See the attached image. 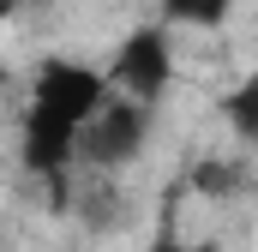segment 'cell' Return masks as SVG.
Instances as JSON below:
<instances>
[{"instance_id":"5","label":"cell","mask_w":258,"mask_h":252,"mask_svg":"<svg viewBox=\"0 0 258 252\" xmlns=\"http://www.w3.org/2000/svg\"><path fill=\"white\" fill-rule=\"evenodd\" d=\"M222 126H228L246 150H258V72H246V78L222 96Z\"/></svg>"},{"instance_id":"3","label":"cell","mask_w":258,"mask_h":252,"mask_svg":"<svg viewBox=\"0 0 258 252\" xmlns=\"http://www.w3.org/2000/svg\"><path fill=\"white\" fill-rule=\"evenodd\" d=\"M108 78H114L120 96L156 108V102L168 96V84H174V42H168V30H162V24L126 30L120 48H114V60H108Z\"/></svg>"},{"instance_id":"6","label":"cell","mask_w":258,"mask_h":252,"mask_svg":"<svg viewBox=\"0 0 258 252\" xmlns=\"http://www.w3.org/2000/svg\"><path fill=\"white\" fill-rule=\"evenodd\" d=\"M228 12H234V0H162V18L168 24H192V30L228 24Z\"/></svg>"},{"instance_id":"7","label":"cell","mask_w":258,"mask_h":252,"mask_svg":"<svg viewBox=\"0 0 258 252\" xmlns=\"http://www.w3.org/2000/svg\"><path fill=\"white\" fill-rule=\"evenodd\" d=\"M144 252H222V246H186V240H174V228H162Z\"/></svg>"},{"instance_id":"1","label":"cell","mask_w":258,"mask_h":252,"mask_svg":"<svg viewBox=\"0 0 258 252\" xmlns=\"http://www.w3.org/2000/svg\"><path fill=\"white\" fill-rule=\"evenodd\" d=\"M114 96V78L108 66L66 60V54H48L30 78V102H24V126H18V162L24 174L48 180V198L54 210H66V168L78 162V132L90 126V114Z\"/></svg>"},{"instance_id":"4","label":"cell","mask_w":258,"mask_h":252,"mask_svg":"<svg viewBox=\"0 0 258 252\" xmlns=\"http://www.w3.org/2000/svg\"><path fill=\"white\" fill-rule=\"evenodd\" d=\"M186 186L198 198H240V192H252V168L246 162H228V156H198L192 168H186Z\"/></svg>"},{"instance_id":"2","label":"cell","mask_w":258,"mask_h":252,"mask_svg":"<svg viewBox=\"0 0 258 252\" xmlns=\"http://www.w3.org/2000/svg\"><path fill=\"white\" fill-rule=\"evenodd\" d=\"M150 102H132V96H108L96 114H90V126L78 132V162L84 168H96V174H108V168H126L132 156L150 144Z\"/></svg>"}]
</instances>
